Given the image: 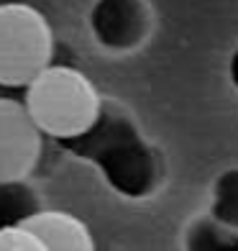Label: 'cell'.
Returning <instances> with one entry per match:
<instances>
[{"instance_id":"1","label":"cell","mask_w":238,"mask_h":251,"mask_svg":"<svg viewBox=\"0 0 238 251\" xmlns=\"http://www.w3.org/2000/svg\"><path fill=\"white\" fill-rule=\"evenodd\" d=\"M56 144L93 164L105 185L120 198L146 200L164 179L162 154L146 141L128 113L105 98L87 131Z\"/></svg>"},{"instance_id":"2","label":"cell","mask_w":238,"mask_h":251,"mask_svg":"<svg viewBox=\"0 0 238 251\" xmlns=\"http://www.w3.org/2000/svg\"><path fill=\"white\" fill-rule=\"evenodd\" d=\"M21 100L39 131L54 141L87 131L103 105L100 93L82 72L54 62L24 87Z\"/></svg>"},{"instance_id":"3","label":"cell","mask_w":238,"mask_h":251,"mask_svg":"<svg viewBox=\"0 0 238 251\" xmlns=\"http://www.w3.org/2000/svg\"><path fill=\"white\" fill-rule=\"evenodd\" d=\"M54 36L36 8L26 3L0 5V87L16 93L51 64Z\"/></svg>"},{"instance_id":"4","label":"cell","mask_w":238,"mask_h":251,"mask_svg":"<svg viewBox=\"0 0 238 251\" xmlns=\"http://www.w3.org/2000/svg\"><path fill=\"white\" fill-rule=\"evenodd\" d=\"M44 139L24 100L0 93V185H21L33 175Z\"/></svg>"},{"instance_id":"5","label":"cell","mask_w":238,"mask_h":251,"mask_svg":"<svg viewBox=\"0 0 238 251\" xmlns=\"http://www.w3.org/2000/svg\"><path fill=\"white\" fill-rule=\"evenodd\" d=\"M87 24L103 49L131 51L149 33V10L143 0H95Z\"/></svg>"},{"instance_id":"6","label":"cell","mask_w":238,"mask_h":251,"mask_svg":"<svg viewBox=\"0 0 238 251\" xmlns=\"http://www.w3.org/2000/svg\"><path fill=\"white\" fill-rule=\"evenodd\" d=\"M28 231L39 236L47 251H95V238L82 218L67 210H36L21 215Z\"/></svg>"},{"instance_id":"7","label":"cell","mask_w":238,"mask_h":251,"mask_svg":"<svg viewBox=\"0 0 238 251\" xmlns=\"http://www.w3.org/2000/svg\"><path fill=\"white\" fill-rule=\"evenodd\" d=\"M182 251H238V231L202 213L185 226Z\"/></svg>"},{"instance_id":"8","label":"cell","mask_w":238,"mask_h":251,"mask_svg":"<svg viewBox=\"0 0 238 251\" xmlns=\"http://www.w3.org/2000/svg\"><path fill=\"white\" fill-rule=\"evenodd\" d=\"M208 213L238 231V167H228L215 177Z\"/></svg>"},{"instance_id":"9","label":"cell","mask_w":238,"mask_h":251,"mask_svg":"<svg viewBox=\"0 0 238 251\" xmlns=\"http://www.w3.org/2000/svg\"><path fill=\"white\" fill-rule=\"evenodd\" d=\"M0 251H47V249H44L36 233L16 221L0 226Z\"/></svg>"},{"instance_id":"10","label":"cell","mask_w":238,"mask_h":251,"mask_svg":"<svg viewBox=\"0 0 238 251\" xmlns=\"http://www.w3.org/2000/svg\"><path fill=\"white\" fill-rule=\"evenodd\" d=\"M228 79H231V85H233V90L238 93V47L231 51V56H228Z\"/></svg>"}]
</instances>
